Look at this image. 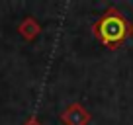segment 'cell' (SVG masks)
Listing matches in <instances>:
<instances>
[{
  "mask_svg": "<svg viewBox=\"0 0 133 125\" xmlns=\"http://www.w3.org/2000/svg\"><path fill=\"white\" fill-rule=\"evenodd\" d=\"M102 29H104V39L106 41H110V39H119L121 33H123L119 20H114V18H108V20L104 22V25H102Z\"/></svg>",
  "mask_w": 133,
  "mask_h": 125,
  "instance_id": "6da1fadb",
  "label": "cell"
}]
</instances>
